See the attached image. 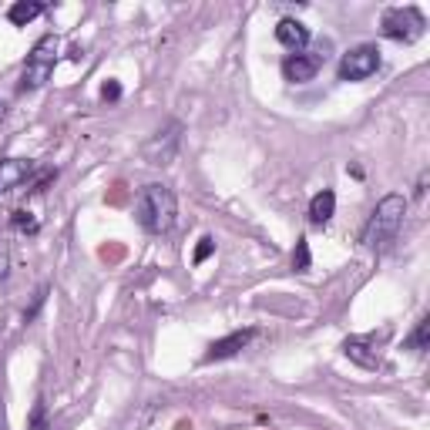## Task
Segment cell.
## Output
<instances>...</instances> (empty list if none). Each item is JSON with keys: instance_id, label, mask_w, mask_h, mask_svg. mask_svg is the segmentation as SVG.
<instances>
[{"instance_id": "17", "label": "cell", "mask_w": 430, "mask_h": 430, "mask_svg": "<svg viewBox=\"0 0 430 430\" xmlns=\"http://www.w3.org/2000/svg\"><path fill=\"white\" fill-rule=\"evenodd\" d=\"M11 226L21 228V232H31V236H34V232L40 228V222H38V219H34L31 212H27V209H17V212H11Z\"/></svg>"}, {"instance_id": "8", "label": "cell", "mask_w": 430, "mask_h": 430, "mask_svg": "<svg viewBox=\"0 0 430 430\" xmlns=\"http://www.w3.org/2000/svg\"><path fill=\"white\" fill-rule=\"evenodd\" d=\"M323 57L326 54H290L286 61H282V77L286 81H292V84H306V81H313L316 77V71L323 67Z\"/></svg>"}, {"instance_id": "14", "label": "cell", "mask_w": 430, "mask_h": 430, "mask_svg": "<svg viewBox=\"0 0 430 430\" xmlns=\"http://www.w3.org/2000/svg\"><path fill=\"white\" fill-rule=\"evenodd\" d=\"M407 350H417V353H424L430 346V316H420V323L414 326V333L407 336V343H404Z\"/></svg>"}, {"instance_id": "3", "label": "cell", "mask_w": 430, "mask_h": 430, "mask_svg": "<svg viewBox=\"0 0 430 430\" xmlns=\"http://www.w3.org/2000/svg\"><path fill=\"white\" fill-rule=\"evenodd\" d=\"M54 64H57V38H54V34H44V38L31 48V54H27L24 71H21V91L44 88L54 75Z\"/></svg>"}, {"instance_id": "4", "label": "cell", "mask_w": 430, "mask_h": 430, "mask_svg": "<svg viewBox=\"0 0 430 430\" xmlns=\"http://www.w3.org/2000/svg\"><path fill=\"white\" fill-rule=\"evenodd\" d=\"M424 27H427V21L417 7H390V11H383V21H380L383 38L400 40V44H414L424 34Z\"/></svg>"}, {"instance_id": "6", "label": "cell", "mask_w": 430, "mask_h": 430, "mask_svg": "<svg viewBox=\"0 0 430 430\" xmlns=\"http://www.w3.org/2000/svg\"><path fill=\"white\" fill-rule=\"evenodd\" d=\"M380 67V48L377 44H356L343 54L340 61V81H367L370 75H377Z\"/></svg>"}, {"instance_id": "1", "label": "cell", "mask_w": 430, "mask_h": 430, "mask_svg": "<svg viewBox=\"0 0 430 430\" xmlns=\"http://www.w3.org/2000/svg\"><path fill=\"white\" fill-rule=\"evenodd\" d=\"M135 219L138 226L148 232V236H165L175 228V219H178V202H175V192L168 185H145L138 189L135 195Z\"/></svg>"}, {"instance_id": "7", "label": "cell", "mask_w": 430, "mask_h": 430, "mask_svg": "<svg viewBox=\"0 0 430 430\" xmlns=\"http://www.w3.org/2000/svg\"><path fill=\"white\" fill-rule=\"evenodd\" d=\"M34 175H38V162H31V158H7V162H0V195H7L13 189H24Z\"/></svg>"}, {"instance_id": "18", "label": "cell", "mask_w": 430, "mask_h": 430, "mask_svg": "<svg viewBox=\"0 0 430 430\" xmlns=\"http://www.w3.org/2000/svg\"><path fill=\"white\" fill-rule=\"evenodd\" d=\"M212 253H215V242L205 236V239H199V246H195V255H192V263H195V266H202V263H205V259H209Z\"/></svg>"}, {"instance_id": "2", "label": "cell", "mask_w": 430, "mask_h": 430, "mask_svg": "<svg viewBox=\"0 0 430 430\" xmlns=\"http://www.w3.org/2000/svg\"><path fill=\"white\" fill-rule=\"evenodd\" d=\"M404 215H407V199L404 195H383L377 202V209L370 212L367 226L360 232V242L367 246L370 253H383L393 239H397V232L404 226Z\"/></svg>"}, {"instance_id": "12", "label": "cell", "mask_w": 430, "mask_h": 430, "mask_svg": "<svg viewBox=\"0 0 430 430\" xmlns=\"http://www.w3.org/2000/svg\"><path fill=\"white\" fill-rule=\"evenodd\" d=\"M333 212H336V195H333V189H323L313 195V202H309V226L323 228L333 219Z\"/></svg>"}, {"instance_id": "15", "label": "cell", "mask_w": 430, "mask_h": 430, "mask_svg": "<svg viewBox=\"0 0 430 430\" xmlns=\"http://www.w3.org/2000/svg\"><path fill=\"white\" fill-rule=\"evenodd\" d=\"M27 430H51V420H48V404L38 400L27 414Z\"/></svg>"}, {"instance_id": "10", "label": "cell", "mask_w": 430, "mask_h": 430, "mask_svg": "<svg viewBox=\"0 0 430 430\" xmlns=\"http://www.w3.org/2000/svg\"><path fill=\"white\" fill-rule=\"evenodd\" d=\"M343 353L363 370H377L383 363L380 360V350H377V336H346L343 340Z\"/></svg>"}, {"instance_id": "5", "label": "cell", "mask_w": 430, "mask_h": 430, "mask_svg": "<svg viewBox=\"0 0 430 430\" xmlns=\"http://www.w3.org/2000/svg\"><path fill=\"white\" fill-rule=\"evenodd\" d=\"M178 141H182V121H168L165 128H158L152 138L141 145V158L148 165H172L178 155Z\"/></svg>"}, {"instance_id": "20", "label": "cell", "mask_w": 430, "mask_h": 430, "mask_svg": "<svg viewBox=\"0 0 430 430\" xmlns=\"http://www.w3.org/2000/svg\"><path fill=\"white\" fill-rule=\"evenodd\" d=\"M101 98H104V101H118V98H121V84H118V81H104V84H101Z\"/></svg>"}, {"instance_id": "16", "label": "cell", "mask_w": 430, "mask_h": 430, "mask_svg": "<svg viewBox=\"0 0 430 430\" xmlns=\"http://www.w3.org/2000/svg\"><path fill=\"white\" fill-rule=\"evenodd\" d=\"M309 266H313L309 242H306V239H296V249H292V269H296V272H309Z\"/></svg>"}, {"instance_id": "13", "label": "cell", "mask_w": 430, "mask_h": 430, "mask_svg": "<svg viewBox=\"0 0 430 430\" xmlns=\"http://www.w3.org/2000/svg\"><path fill=\"white\" fill-rule=\"evenodd\" d=\"M40 13H44V4H38V0H17V4H11V11H7V21L13 27H27Z\"/></svg>"}, {"instance_id": "11", "label": "cell", "mask_w": 430, "mask_h": 430, "mask_svg": "<svg viewBox=\"0 0 430 430\" xmlns=\"http://www.w3.org/2000/svg\"><path fill=\"white\" fill-rule=\"evenodd\" d=\"M276 40L282 48H290L292 54H299L306 44H309V27L299 24V21H292V17H286V21L276 24Z\"/></svg>"}, {"instance_id": "9", "label": "cell", "mask_w": 430, "mask_h": 430, "mask_svg": "<svg viewBox=\"0 0 430 430\" xmlns=\"http://www.w3.org/2000/svg\"><path fill=\"white\" fill-rule=\"evenodd\" d=\"M255 340V329L249 326V329H236V333H228V336H222V340H215V343H209V350H205V363H215V360H228V356H236V353H242L249 343Z\"/></svg>"}, {"instance_id": "19", "label": "cell", "mask_w": 430, "mask_h": 430, "mask_svg": "<svg viewBox=\"0 0 430 430\" xmlns=\"http://www.w3.org/2000/svg\"><path fill=\"white\" fill-rule=\"evenodd\" d=\"M11 276V242L0 239V282Z\"/></svg>"}, {"instance_id": "21", "label": "cell", "mask_w": 430, "mask_h": 430, "mask_svg": "<svg viewBox=\"0 0 430 430\" xmlns=\"http://www.w3.org/2000/svg\"><path fill=\"white\" fill-rule=\"evenodd\" d=\"M44 299H48V286H44V290H38V296H34V306H31V309H24V319L38 316V309L44 306Z\"/></svg>"}]
</instances>
